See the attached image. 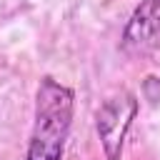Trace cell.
<instances>
[{"label": "cell", "instance_id": "1", "mask_svg": "<svg viewBox=\"0 0 160 160\" xmlns=\"http://www.w3.org/2000/svg\"><path fill=\"white\" fill-rule=\"evenodd\" d=\"M75 110V92L45 75L35 92V122L25 160H62L65 140L70 135Z\"/></svg>", "mask_w": 160, "mask_h": 160}, {"label": "cell", "instance_id": "2", "mask_svg": "<svg viewBox=\"0 0 160 160\" xmlns=\"http://www.w3.org/2000/svg\"><path fill=\"white\" fill-rule=\"evenodd\" d=\"M135 115H138V100L128 90L108 98L100 105V110L95 115V125H98L100 145H102V152L108 160H120L122 142H125V135H128Z\"/></svg>", "mask_w": 160, "mask_h": 160}, {"label": "cell", "instance_id": "3", "mask_svg": "<svg viewBox=\"0 0 160 160\" xmlns=\"http://www.w3.org/2000/svg\"><path fill=\"white\" fill-rule=\"evenodd\" d=\"M120 48L128 55H148L160 48V0H140L122 30Z\"/></svg>", "mask_w": 160, "mask_h": 160}]
</instances>
